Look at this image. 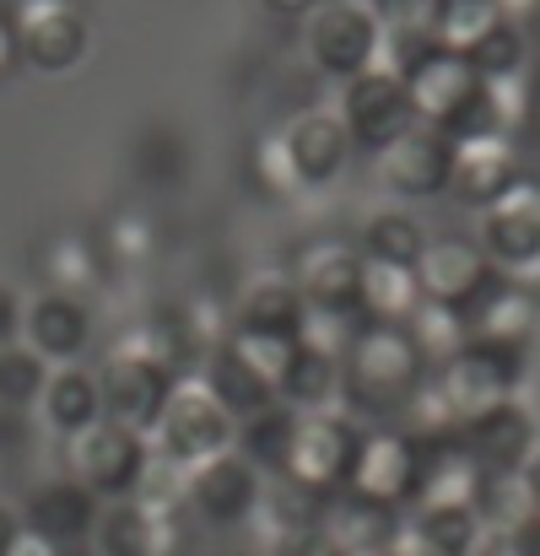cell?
Here are the masks:
<instances>
[{
  "instance_id": "obj_1",
  "label": "cell",
  "mask_w": 540,
  "mask_h": 556,
  "mask_svg": "<svg viewBox=\"0 0 540 556\" xmlns=\"http://www.w3.org/2000/svg\"><path fill=\"white\" fill-rule=\"evenodd\" d=\"M427 357L405 336V325H357L347 357H341V400L347 416L367 421H400L405 400L422 389Z\"/></svg>"
},
{
  "instance_id": "obj_2",
  "label": "cell",
  "mask_w": 540,
  "mask_h": 556,
  "mask_svg": "<svg viewBox=\"0 0 540 556\" xmlns=\"http://www.w3.org/2000/svg\"><path fill=\"white\" fill-rule=\"evenodd\" d=\"M481 254L514 287L540 298V174L519 168L508 185L481 205Z\"/></svg>"
},
{
  "instance_id": "obj_3",
  "label": "cell",
  "mask_w": 540,
  "mask_h": 556,
  "mask_svg": "<svg viewBox=\"0 0 540 556\" xmlns=\"http://www.w3.org/2000/svg\"><path fill=\"white\" fill-rule=\"evenodd\" d=\"M530 352L519 346H498V341H465L460 352H449L443 363L427 368L432 394L443 400V410L454 416V427H465L470 416L492 410L498 400H514L525 383Z\"/></svg>"
},
{
  "instance_id": "obj_4",
  "label": "cell",
  "mask_w": 540,
  "mask_h": 556,
  "mask_svg": "<svg viewBox=\"0 0 540 556\" xmlns=\"http://www.w3.org/2000/svg\"><path fill=\"white\" fill-rule=\"evenodd\" d=\"M233 427L238 421L222 410V400L205 389V378L200 372L184 378L179 372V383H174V394L163 405V421L152 432H158V454L163 459H174L179 470H194V465H205V459L233 448Z\"/></svg>"
},
{
  "instance_id": "obj_5",
  "label": "cell",
  "mask_w": 540,
  "mask_h": 556,
  "mask_svg": "<svg viewBox=\"0 0 540 556\" xmlns=\"http://www.w3.org/2000/svg\"><path fill=\"white\" fill-rule=\"evenodd\" d=\"M65 459H71V481H81L92 497H130L152 448H147V432L114 416H98L92 427L65 438Z\"/></svg>"
},
{
  "instance_id": "obj_6",
  "label": "cell",
  "mask_w": 540,
  "mask_h": 556,
  "mask_svg": "<svg viewBox=\"0 0 540 556\" xmlns=\"http://www.w3.org/2000/svg\"><path fill=\"white\" fill-rule=\"evenodd\" d=\"M357 421L347 410H298V427H292V448H287V465L281 476L309 492V497H336L347 486V470H352V448H357Z\"/></svg>"
},
{
  "instance_id": "obj_7",
  "label": "cell",
  "mask_w": 540,
  "mask_h": 556,
  "mask_svg": "<svg viewBox=\"0 0 540 556\" xmlns=\"http://www.w3.org/2000/svg\"><path fill=\"white\" fill-rule=\"evenodd\" d=\"M303 49L314 60V71L336 76V81H352L362 71L378 65V49H384V27L378 16L367 11V0H325L319 11L303 16Z\"/></svg>"
},
{
  "instance_id": "obj_8",
  "label": "cell",
  "mask_w": 540,
  "mask_h": 556,
  "mask_svg": "<svg viewBox=\"0 0 540 556\" xmlns=\"http://www.w3.org/2000/svg\"><path fill=\"white\" fill-rule=\"evenodd\" d=\"M11 27H16V54L22 65L43 71V76H65L87 60V16L76 11V0H16L11 5Z\"/></svg>"
},
{
  "instance_id": "obj_9",
  "label": "cell",
  "mask_w": 540,
  "mask_h": 556,
  "mask_svg": "<svg viewBox=\"0 0 540 556\" xmlns=\"http://www.w3.org/2000/svg\"><path fill=\"white\" fill-rule=\"evenodd\" d=\"M411 486H416V438L400 421L362 427L341 492H357V497L384 503V508H411Z\"/></svg>"
},
{
  "instance_id": "obj_10",
  "label": "cell",
  "mask_w": 540,
  "mask_h": 556,
  "mask_svg": "<svg viewBox=\"0 0 540 556\" xmlns=\"http://www.w3.org/2000/svg\"><path fill=\"white\" fill-rule=\"evenodd\" d=\"M400 81H405V98H411L416 125H432V130H449L470 109V98L481 92V76L470 71V60L454 54V49H443V43H427L400 71Z\"/></svg>"
},
{
  "instance_id": "obj_11",
  "label": "cell",
  "mask_w": 540,
  "mask_h": 556,
  "mask_svg": "<svg viewBox=\"0 0 540 556\" xmlns=\"http://www.w3.org/2000/svg\"><path fill=\"white\" fill-rule=\"evenodd\" d=\"M341 125H347L352 147H362V152H384L389 141H400L416 125L411 98H405V81L394 71H384V65L352 76L341 87Z\"/></svg>"
},
{
  "instance_id": "obj_12",
  "label": "cell",
  "mask_w": 540,
  "mask_h": 556,
  "mask_svg": "<svg viewBox=\"0 0 540 556\" xmlns=\"http://www.w3.org/2000/svg\"><path fill=\"white\" fill-rule=\"evenodd\" d=\"M179 372L152 363V357H136V352H114V363L98 372V389H103V416L136 427V432H152L163 421V405L174 394Z\"/></svg>"
},
{
  "instance_id": "obj_13",
  "label": "cell",
  "mask_w": 540,
  "mask_h": 556,
  "mask_svg": "<svg viewBox=\"0 0 540 556\" xmlns=\"http://www.w3.org/2000/svg\"><path fill=\"white\" fill-rule=\"evenodd\" d=\"M460 319H465V341H498V346L530 352V336L540 325V298L514 287L503 270H492L481 281V292L460 308Z\"/></svg>"
},
{
  "instance_id": "obj_14",
  "label": "cell",
  "mask_w": 540,
  "mask_h": 556,
  "mask_svg": "<svg viewBox=\"0 0 540 556\" xmlns=\"http://www.w3.org/2000/svg\"><path fill=\"white\" fill-rule=\"evenodd\" d=\"M460 438H465V448L476 454L481 470H525L540 454V427H536V416L519 405V394L514 400H498L481 416H470L460 427Z\"/></svg>"
},
{
  "instance_id": "obj_15",
  "label": "cell",
  "mask_w": 540,
  "mask_h": 556,
  "mask_svg": "<svg viewBox=\"0 0 540 556\" xmlns=\"http://www.w3.org/2000/svg\"><path fill=\"white\" fill-rule=\"evenodd\" d=\"M303 303L314 308H352L357 314V281H362V249L347 238H314L298 249L292 276H287Z\"/></svg>"
},
{
  "instance_id": "obj_16",
  "label": "cell",
  "mask_w": 540,
  "mask_h": 556,
  "mask_svg": "<svg viewBox=\"0 0 540 556\" xmlns=\"http://www.w3.org/2000/svg\"><path fill=\"white\" fill-rule=\"evenodd\" d=\"M449 152L454 141L432 125H411L400 141H389L378 152V179L405 194V200H427V194H443L449 185Z\"/></svg>"
},
{
  "instance_id": "obj_17",
  "label": "cell",
  "mask_w": 540,
  "mask_h": 556,
  "mask_svg": "<svg viewBox=\"0 0 540 556\" xmlns=\"http://www.w3.org/2000/svg\"><path fill=\"white\" fill-rule=\"evenodd\" d=\"M514 174H519V152H514V136H508V130L465 136V141H454V152H449V185H443V194H454L460 205L481 211Z\"/></svg>"
},
{
  "instance_id": "obj_18",
  "label": "cell",
  "mask_w": 540,
  "mask_h": 556,
  "mask_svg": "<svg viewBox=\"0 0 540 556\" xmlns=\"http://www.w3.org/2000/svg\"><path fill=\"white\" fill-rule=\"evenodd\" d=\"M281 147H287V163L298 174V189H319V185H336L347 157H352V136L341 125V114H292L287 130H281Z\"/></svg>"
},
{
  "instance_id": "obj_19",
  "label": "cell",
  "mask_w": 540,
  "mask_h": 556,
  "mask_svg": "<svg viewBox=\"0 0 540 556\" xmlns=\"http://www.w3.org/2000/svg\"><path fill=\"white\" fill-rule=\"evenodd\" d=\"M260 486H265V476L243 459V454H216V459H205V465H194L189 476H184V497L205 514V519H216V525H238V519H249L254 514V503H260Z\"/></svg>"
},
{
  "instance_id": "obj_20",
  "label": "cell",
  "mask_w": 540,
  "mask_h": 556,
  "mask_svg": "<svg viewBox=\"0 0 540 556\" xmlns=\"http://www.w3.org/2000/svg\"><path fill=\"white\" fill-rule=\"evenodd\" d=\"M492 276L487 254L476 238H427L422 260H416V287L427 303H449V308H465L481 281Z\"/></svg>"
},
{
  "instance_id": "obj_21",
  "label": "cell",
  "mask_w": 540,
  "mask_h": 556,
  "mask_svg": "<svg viewBox=\"0 0 540 556\" xmlns=\"http://www.w3.org/2000/svg\"><path fill=\"white\" fill-rule=\"evenodd\" d=\"M22 336H27V346H33L43 363L76 368L81 352L92 346V314H87V303L71 298V292H43V298L22 314Z\"/></svg>"
},
{
  "instance_id": "obj_22",
  "label": "cell",
  "mask_w": 540,
  "mask_h": 556,
  "mask_svg": "<svg viewBox=\"0 0 540 556\" xmlns=\"http://www.w3.org/2000/svg\"><path fill=\"white\" fill-rule=\"evenodd\" d=\"M400 525H405L400 508L367 503L357 492H336V497H325V508H319V530H325L347 556L394 552V546H400Z\"/></svg>"
},
{
  "instance_id": "obj_23",
  "label": "cell",
  "mask_w": 540,
  "mask_h": 556,
  "mask_svg": "<svg viewBox=\"0 0 540 556\" xmlns=\"http://www.w3.org/2000/svg\"><path fill=\"white\" fill-rule=\"evenodd\" d=\"M22 525L33 535H43L49 546H87L92 530H98V497L81 486V481H54V486H38L27 497V514Z\"/></svg>"
},
{
  "instance_id": "obj_24",
  "label": "cell",
  "mask_w": 540,
  "mask_h": 556,
  "mask_svg": "<svg viewBox=\"0 0 540 556\" xmlns=\"http://www.w3.org/2000/svg\"><path fill=\"white\" fill-rule=\"evenodd\" d=\"M492 535L481 530L476 508L465 503H443V508H411V519L400 525V546L411 556H481Z\"/></svg>"
},
{
  "instance_id": "obj_25",
  "label": "cell",
  "mask_w": 540,
  "mask_h": 556,
  "mask_svg": "<svg viewBox=\"0 0 540 556\" xmlns=\"http://www.w3.org/2000/svg\"><path fill=\"white\" fill-rule=\"evenodd\" d=\"M174 546V514H158L136 497H114L98 514V556H163Z\"/></svg>"
},
{
  "instance_id": "obj_26",
  "label": "cell",
  "mask_w": 540,
  "mask_h": 556,
  "mask_svg": "<svg viewBox=\"0 0 540 556\" xmlns=\"http://www.w3.org/2000/svg\"><path fill=\"white\" fill-rule=\"evenodd\" d=\"M276 400L287 410H330L341 400V357L330 352H314V346H292L287 368L276 378Z\"/></svg>"
},
{
  "instance_id": "obj_27",
  "label": "cell",
  "mask_w": 540,
  "mask_h": 556,
  "mask_svg": "<svg viewBox=\"0 0 540 556\" xmlns=\"http://www.w3.org/2000/svg\"><path fill=\"white\" fill-rule=\"evenodd\" d=\"M416 303H422V287H416V270H411V265L362 260V281H357L362 325H405Z\"/></svg>"
},
{
  "instance_id": "obj_28",
  "label": "cell",
  "mask_w": 540,
  "mask_h": 556,
  "mask_svg": "<svg viewBox=\"0 0 540 556\" xmlns=\"http://www.w3.org/2000/svg\"><path fill=\"white\" fill-rule=\"evenodd\" d=\"M205 389L222 400V410L233 416V421H243V416H254V410H265L271 400H276V389H271V378H260V372L249 368L227 341L222 346H211V357H205Z\"/></svg>"
},
{
  "instance_id": "obj_29",
  "label": "cell",
  "mask_w": 540,
  "mask_h": 556,
  "mask_svg": "<svg viewBox=\"0 0 540 556\" xmlns=\"http://www.w3.org/2000/svg\"><path fill=\"white\" fill-rule=\"evenodd\" d=\"M38 410H43V421L60 438H71V432H81V427H92L103 416V389H98V378L87 368H60L49 372V383L38 394Z\"/></svg>"
},
{
  "instance_id": "obj_30",
  "label": "cell",
  "mask_w": 540,
  "mask_h": 556,
  "mask_svg": "<svg viewBox=\"0 0 540 556\" xmlns=\"http://www.w3.org/2000/svg\"><path fill=\"white\" fill-rule=\"evenodd\" d=\"M292 427H298V410L271 400L265 410H254V416H243L233 427V454H243L260 476H281L287 448H292Z\"/></svg>"
},
{
  "instance_id": "obj_31",
  "label": "cell",
  "mask_w": 540,
  "mask_h": 556,
  "mask_svg": "<svg viewBox=\"0 0 540 556\" xmlns=\"http://www.w3.org/2000/svg\"><path fill=\"white\" fill-rule=\"evenodd\" d=\"M476 519L487 535H508L519 530L536 508V492H530V465L525 470H481V486H476Z\"/></svg>"
},
{
  "instance_id": "obj_32",
  "label": "cell",
  "mask_w": 540,
  "mask_h": 556,
  "mask_svg": "<svg viewBox=\"0 0 540 556\" xmlns=\"http://www.w3.org/2000/svg\"><path fill=\"white\" fill-rule=\"evenodd\" d=\"M465 60H470V71H476L481 81H525V76H536V43H530V27H519V22H498L487 38H476V43L465 49Z\"/></svg>"
},
{
  "instance_id": "obj_33",
  "label": "cell",
  "mask_w": 540,
  "mask_h": 556,
  "mask_svg": "<svg viewBox=\"0 0 540 556\" xmlns=\"http://www.w3.org/2000/svg\"><path fill=\"white\" fill-rule=\"evenodd\" d=\"M503 22L498 0H427V38L465 54L476 38H487Z\"/></svg>"
},
{
  "instance_id": "obj_34",
  "label": "cell",
  "mask_w": 540,
  "mask_h": 556,
  "mask_svg": "<svg viewBox=\"0 0 540 556\" xmlns=\"http://www.w3.org/2000/svg\"><path fill=\"white\" fill-rule=\"evenodd\" d=\"M303 314H309V303H303V292H298L292 281H260V287L249 292L243 314H238V330H260V336L298 341Z\"/></svg>"
},
{
  "instance_id": "obj_35",
  "label": "cell",
  "mask_w": 540,
  "mask_h": 556,
  "mask_svg": "<svg viewBox=\"0 0 540 556\" xmlns=\"http://www.w3.org/2000/svg\"><path fill=\"white\" fill-rule=\"evenodd\" d=\"M357 249L362 260H384V265H411L416 270V260L427 249V232H422V222L411 211H378V216H367Z\"/></svg>"
},
{
  "instance_id": "obj_36",
  "label": "cell",
  "mask_w": 540,
  "mask_h": 556,
  "mask_svg": "<svg viewBox=\"0 0 540 556\" xmlns=\"http://www.w3.org/2000/svg\"><path fill=\"white\" fill-rule=\"evenodd\" d=\"M98 265H103L98 243H92V238H76V232L49 238V249L38 254V270H43L49 292H71V298H81V292L98 281Z\"/></svg>"
},
{
  "instance_id": "obj_37",
  "label": "cell",
  "mask_w": 540,
  "mask_h": 556,
  "mask_svg": "<svg viewBox=\"0 0 540 556\" xmlns=\"http://www.w3.org/2000/svg\"><path fill=\"white\" fill-rule=\"evenodd\" d=\"M405 336L416 341V352L427 357V368L432 363H443L449 352H460L465 346V319H460V308H449V303H416L411 308V319H405Z\"/></svg>"
},
{
  "instance_id": "obj_38",
  "label": "cell",
  "mask_w": 540,
  "mask_h": 556,
  "mask_svg": "<svg viewBox=\"0 0 540 556\" xmlns=\"http://www.w3.org/2000/svg\"><path fill=\"white\" fill-rule=\"evenodd\" d=\"M184 174H189V147H184V136L168 130V125H152V130L136 141V179L147 189H168V185H179Z\"/></svg>"
},
{
  "instance_id": "obj_39",
  "label": "cell",
  "mask_w": 540,
  "mask_h": 556,
  "mask_svg": "<svg viewBox=\"0 0 540 556\" xmlns=\"http://www.w3.org/2000/svg\"><path fill=\"white\" fill-rule=\"evenodd\" d=\"M43 383H49V368L33 346H16V341L0 346V405L5 410H33Z\"/></svg>"
},
{
  "instance_id": "obj_40",
  "label": "cell",
  "mask_w": 540,
  "mask_h": 556,
  "mask_svg": "<svg viewBox=\"0 0 540 556\" xmlns=\"http://www.w3.org/2000/svg\"><path fill=\"white\" fill-rule=\"evenodd\" d=\"M249 174H254V185L265 189L271 200L298 194V174H292V163H287L281 136H260V141H254V152H249Z\"/></svg>"
},
{
  "instance_id": "obj_41",
  "label": "cell",
  "mask_w": 540,
  "mask_h": 556,
  "mask_svg": "<svg viewBox=\"0 0 540 556\" xmlns=\"http://www.w3.org/2000/svg\"><path fill=\"white\" fill-rule=\"evenodd\" d=\"M92 243H98L103 260H147V254H152V227H147L136 211H120Z\"/></svg>"
},
{
  "instance_id": "obj_42",
  "label": "cell",
  "mask_w": 540,
  "mask_h": 556,
  "mask_svg": "<svg viewBox=\"0 0 540 556\" xmlns=\"http://www.w3.org/2000/svg\"><path fill=\"white\" fill-rule=\"evenodd\" d=\"M384 33H427V0H367Z\"/></svg>"
},
{
  "instance_id": "obj_43",
  "label": "cell",
  "mask_w": 540,
  "mask_h": 556,
  "mask_svg": "<svg viewBox=\"0 0 540 556\" xmlns=\"http://www.w3.org/2000/svg\"><path fill=\"white\" fill-rule=\"evenodd\" d=\"M27 443H33V427H27V410H5L0 405V454H27Z\"/></svg>"
},
{
  "instance_id": "obj_44",
  "label": "cell",
  "mask_w": 540,
  "mask_h": 556,
  "mask_svg": "<svg viewBox=\"0 0 540 556\" xmlns=\"http://www.w3.org/2000/svg\"><path fill=\"white\" fill-rule=\"evenodd\" d=\"M22 303H16V292L11 287H0V346H11L16 336H22Z\"/></svg>"
},
{
  "instance_id": "obj_45",
  "label": "cell",
  "mask_w": 540,
  "mask_h": 556,
  "mask_svg": "<svg viewBox=\"0 0 540 556\" xmlns=\"http://www.w3.org/2000/svg\"><path fill=\"white\" fill-rule=\"evenodd\" d=\"M260 5H265L271 16H281V22H303V16H309V11H319L325 0H260Z\"/></svg>"
},
{
  "instance_id": "obj_46",
  "label": "cell",
  "mask_w": 540,
  "mask_h": 556,
  "mask_svg": "<svg viewBox=\"0 0 540 556\" xmlns=\"http://www.w3.org/2000/svg\"><path fill=\"white\" fill-rule=\"evenodd\" d=\"M16 27H11V11H0V76H11L16 71Z\"/></svg>"
},
{
  "instance_id": "obj_47",
  "label": "cell",
  "mask_w": 540,
  "mask_h": 556,
  "mask_svg": "<svg viewBox=\"0 0 540 556\" xmlns=\"http://www.w3.org/2000/svg\"><path fill=\"white\" fill-rule=\"evenodd\" d=\"M503 22H519V27H536L540 22V0H498Z\"/></svg>"
},
{
  "instance_id": "obj_48",
  "label": "cell",
  "mask_w": 540,
  "mask_h": 556,
  "mask_svg": "<svg viewBox=\"0 0 540 556\" xmlns=\"http://www.w3.org/2000/svg\"><path fill=\"white\" fill-rule=\"evenodd\" d=\"M5 556H60V546H49L43 535H33V530L22 525V535L11 541V552H5Z\"/></svg>"
},
{
  "instance_id": "obj_49",
  "label": "cell",
  "mask_w": 540,
  "mask_h": 556,
  "mask_svg": "<svg viewBox=\"0 0 540 556\" xmlns=\"http://www.w3.org/2000/svg\"><path fill=\"white\" fill-rule=\"evenodd\" d=\"M22 535V514H11V508H0V556L11 552V541Z\"/></svg>"
},
{
  "instance_id": "obj_50",
  "label": "cell",
  "mask_w": 540,
  "mask_h": 556,
  "mask_svg": "<svg viewBox=\"0 0 540 556\" xmlns=\"http://www.w3.org/2000/svg\"><path fill=\"white\" fill-rule=\"evenodd\" d=\"M525 130L540 141V71H536V81H530V109H525Z\"/></svg>"
},
{
  "instance_id": "obj_51",
  "label": "cell",
  "mask_w": 540,
  "mask_h": 556,
  "mask_svg": "<svg viewBox=\"0 0 540 556\" xmlns=\"http://www.w3.org/2000/svg\"><path fill=\"white\" fill-rule=\"evenodd\" d=\"M530 492H536V508H540V454L530 459Z\"/></svg>"
},
{
  "instance_id": "obj_52",
  "label": "cell",
  "mask_w": 540,
  "mask_h": 556,
  "mask_svg": "<svg viewBox=\"0 0 540 556\" xmlns=\"http://www.w3.org/2000/svg\"><path fill=\"white\" fill-rule=\"evenodd\" d=\"M60 556H92V546H65Z\"/></svg>"
},
{
  "instance_id": "obj_53",
  "label": "cell",
  "mask_w": 540,
  "mask_h": 556,
  "mask_svg": "<svg viewBox=\"0 0 540 556\" xmlns=\"http://www.w3.org/2000/svg\"><path fill=\"white\" fill-rule=\"evenodd\" d=\"M530 43H536V60H540V22L530 27Z\"/></svg>"
},
{
  "instance_id": "obj_54",
  "label": "cell",
  "mask_w": 540,
  "mask_h": 556,
  "mask_svg": "<svg viewBox=\"0 0 540 556\" xmlns=\"http://www.w3.org/2000/svg\"><path fill=\"white\" fill-rule=\"evenodd\" d=\"M384 556H411V552H405V546H394V552H384Z\"/></svg>"
}]
</instances>
